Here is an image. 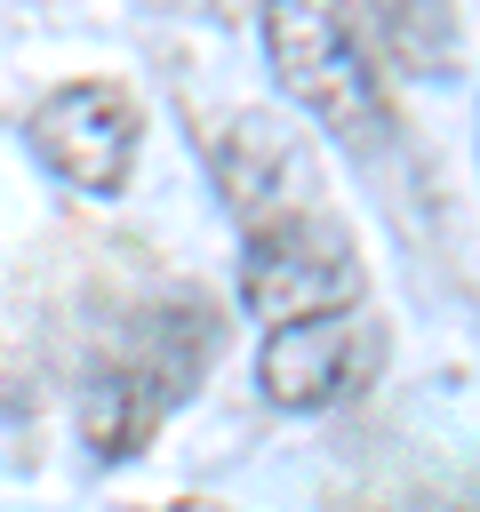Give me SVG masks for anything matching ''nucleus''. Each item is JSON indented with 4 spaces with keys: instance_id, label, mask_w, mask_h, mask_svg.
<instances>
[{
    "instance_id": "4",
    "label": "nucleus",
    "mask_w": 480,
    "mask_h": 512,
    "mask_svg": "<svg viewBox=\"0 0 480 512\" xmlns=\"http://www.w3.org/2000/svg\"><path fill=\"white\" fill-rule=\"evenodd\" d=\"M376 360H384V328L368 312H328L304 328H272L256 352V376H264V400L280 408H336L376 376Z\"/></svg>"
},
{
    "instance_id": "5",
    "label": "nucleus",
    "mask_w": 480,
    "mask_h": 512,
    "mask_svg": "<svg viewBox=\"0 0 480 512\" xmlns=\"http://www.w3.org/2000/svg\"><path fill=\"white\" fill-rule=\"evenodd\" d=\"M32 144L64 184L120 192L128 160H136V104L120 88H64V96H48L32 112Z\"/></svg>"
},
{
    "instance_id": "6",
    "label": "nucleus",
    "mask_w": 480,
    "mask_h": 512,
    "mask_svg": "<svg viewBox=\"0 0 480 512\" xmlns=\"http://www.w3.org/2000/svg\"><path fill=\"white\" fill-rule=\"evenodd\" d=\"M216 184H224V200L240 208L248 232L288 224V216H312V200H320L312 192V152L280 120H240L216 144Z\"/></svg>"
},
{
    "instance_id": "7",
    "label": "nucleus",
    "mask_w": 480,
    "mask_h": 512,
    "mask_svg": "<svg viewBox=\"0 0 480 512\" xmlns=\"http://www.w3.org/2000/svg\"><path fill=\"white\" fill-rule=\"evenodd\" d=\"M352 24V16H344ZM352 32H376V48L392 56V64H408L416 80L432 72V64H448V48H456V24L440 16V8H384L376 24H352Z\"/></svg>"
},
{
    "instance_id": "3",
    "label": "nucleus",
    "mask_w": 480,
    "mask_h": 512,
    "mask_svg": "<svg viewBox=\"0 0 480 512\" xmlns=\"http://www.w3.org/2000/svg\"><path fill=\"white\" fill-rule=\"evenodd\" d=\"M360 296V256L344 240L336 216H288V224H264L248 232V264H240V304L264 320V328H304V320H328V312H352Z\"/></svg>"
},
{
    "instance_id": "1",
    "label": "nucleus",
    "mask_w": 480,
    "mask_h": 512,
    "mask_svg": "<svg viewBox=\"0 0 480 512\" xmlns=\"http://www.w3.org/2000/svg\"><path fill=\"white\" fill-rule=\"evenodd\" d=\"M216 360V312L208 304H160V312H144L104 360H96V376H88V392H80V432H88V448L96 456H136L168 416H176V400L200 384V368Z\"/></svg>"
},
{
    "instance_id": "2",
    "label": "nucleus",
    "mask_w": 480,
    "mask_h": 512,
    "mask_svg": "<svg viewBox=\"0 0 480 512\" xmlns=\"http://www.w3.org/2000/svg\"><path fill=\"white\" fill-rule=\"evenodd\" d=\"M264 48L280 88L344 144H376L384 128V96H376V64L360 48V32L328 8H272L264 16Z\"/></svg>"
}]
</instances>
